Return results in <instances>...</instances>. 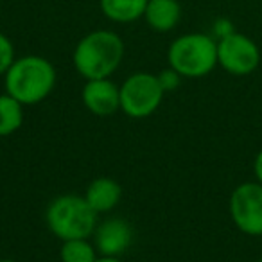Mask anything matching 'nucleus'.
Instances as JSON below:
<instances>
[{"instance_id":"f257e3e1","label":"nucleus","mask_w":262,"mask_h":262,"mask_svg":"<svg viewBox=\"0 0 262 262\" xmlns=\"http://www.w3.org/2000/svg\"><path fill=\"white\" fill-rule=\"evenodd\" d=\"M56 69L47 58L36 54L22 56L13 61L4 74L6 94L24 106L45 101L56 86Z\"/></svg>"},{"instance_id":"f03ea898","label":"nucleus","mask_w":262,"mask_h":262,"mask_svg":"<svg viewBox=\"0 0 262 262\" xmlns=\"http://www.w3.org/2000/svg\"><path fill=\"white\" fill-rule=\"evenodd\" d=\"M122 58V38L110 29H97L77 41L72 61L77 74L88 81L110 77L120 67Z\"/></svg>"},{"instance_id":"7ed1b4c3","label":"nucleus","mask_w":262,"mask_h":262,"mask_svg":"<svg viewBox=\"0 0 262 262\" xmlns=\"http://www.w3.org/2000/svg\"><path fill=\"white\" fill-rule=\"evenodd\" d=\"M167 61L182 77H205L217 67V40L205 33L182 34L169 45Z\"/></svg>"},{"instance_id":"20e7f679","label":"nucleus","mask_w":262,"mask_h":262,"mask_svg":"<svg viewBox=\"0 0 262 262\" xmlns=\"http://www.w3.org/2000/svg\"><path fill=\"white\" fill-rule=\"evenodd\" d=\"M97 212L88 205L84 196L65 194L59 196L47 208L49 230L58 239H88L97 226Z\"/></svg>"},{"instance_id":"39448f33","label":"nucleus","mask_w":262,"mask_h":262,"mask_svg":"<svg viewBox=\"0 0 262 262\" xmlns=\"http://www.w3.org/2000/svg\"><path fill=\"white\" fill-rule=\"evenodd\" d=\"M164 95L158 76L135 72L120 84V110L131 119H144L157 112Z\"/></svg>"},{"instance_id":"423d86ee","label":"nucleus","mask_w":262,"mask_h":262,"mask_svg":"<svg viewBox=\"0 0 262 262\" xmlns=\"http://www.w3.org/2000/svg\"><path fill=\"white\" fill-rule=\"evenodd\" d=\"M230 217L243 233L251 237L262 235V185L244 182L233 189L230 196Z\"/></svg>"},{"instance_id":"0eeeda50","label":"nucleus","mask_w":262,"mask_h":262,"mask_svg":"<svg viewBox=\"0 0 262 262\" xmlns=\"http://www.w3.org/2000/svg\"><path fill=\"white\" fill-rule=\"evenodd\" d=\"M260 63V49L250 36L232 33L217 40V65L232 76H248Z\"/></svg>"},{"instance_id":"6e6552de","label":"nucleus","mask_w":262,"mask_h":262,"mask_svg":"<svg viewBox=\"0 0 262 262\" xmlns=\"http://www.w3.org/2000/svg\"><path fill=\"white\" fill-rule=\"evenodd\" d=\"M133 241L131 225L122 217H110L94 230V246L101 257H120Z\"/></svg>"},{"instance_id":"1a4fd4ad","label":"nucleus","mask_w":262,"mask_h":262,"mask_svg":"<svg viewBox=\"0 0 262 262\" xmlns=\"http://www.w3.org/2000/svg\"><path fill=\"white\" fill-rule=\"evenodd\" d=\"M83 102L88 112L99 117H108L120 110V86L110 77L104 79H88L83 86Z\"/></svg>"},{"instance_id":"9d476101","label":"nucleus","mask_w":262,"mask_h":262,"mask_svg":"<svg viewBox=\"0 0 262 262\" xmlns=\"http://www.w3.org/2000/svg\"><path fill=\"white\" fill-rule=\"evenodd\" d=\"M144 20L157 33H169L182 20V6L178 0H147Z\"/></svg>"},{"instance_id":"9b49d317","label":"nucleus","mask_w":262,"mask_h":262,"mask_svg":"<svg viewBox=\"0 0 262 262\" xmlns=\"http://www.w3.org/2000/svg\"><path fill=\"white\" fill-rule=\"evenodd\" d=\"M120 198H122L120 185L113 178H106V176L95 178L84 192V200L97 214H106L113 210L119 205Z\"/></svg>"},{"instance_id":"f8f14e48","label":"nucleus","mask_w":262,"mask_h":262,"mask_svg":"<svg viewBox=\"0 0 262 262\" xmlns=\"http://www.w3.org/2000/svg\"><path fill=\"white\" fill-rule=\"evenodd\" d=\"M147 0H99L102 15L115 24H131L144 18Z\"/></svg>"},{"instance_id":"ddd939ff","label":"nucleus","mask_w":262,"mask_h":262,"mask_svg":"<svg viewBox=\"0 0 262 262\" xmlns=\"http://www.w3.org/2000/svg\"><path fill=\"white\" fill-rule=\"evenodd\" d=\"M24 104L9 94L0 95V137H9L22 127Z\"/></svg>"},{"instance_id":"4468645a","label":"nucleus","mask_w":262,"mask_h":262,"mask_svg":"<svg viewBox=\"0 0 262 262\" xmlns=\"http://www.w3.org/2000/svg\"><path fill=\"white\" fill-rule=\"evenodd\" d=\"M59 257L61 262H95L99 253L88 239H70L63 241Z\"/></svg>"},{"instance_id":"2eb2a0df","label":"nucleus","mask_w":262,"mask_h":262,"mask_svg":"<svg viewBox=\"0 0 262 262\" xmlns=\"http://www.w3.org/2000/svg\"><path fill=\"white\" fill-rule=\"evenodd\" d=\"M15 59V45L4 33H0V76H4L8 72V69L13 65Z\"/></svg>"},{"instance_id":"dca6fc26","label":"nucleus","mask_w":262,"mask_h":262,"mask_svg":"<svg viewBox=\"0 0 262 262\" xmlns=\"http://www.w3.org/2000/svg\"><path fill=\"white\" fill-rule=\"evenodd\" d=\"M182 79H183V77L180 76L174 69H171V67H169V69H165V70H162V72L158 74V81H160L164 92H174L176 88L180 86Z\"/></svg>"},{"instance_id":"f3484780","label":"nucleus","mask_w":262,"mask_h":262,"mask_svg":"<svg viewBox=\"0 0 262 262\" xmlns=\"http://www.w3.org/2000/svg\"><path fill=\"white\" fill-rule=\"evenodd\" d=\"M212 33H214L215 40H221V38L235 33V29H233V24L228 18H217L212 26Z\"/></svg>"},{"instance_id":"a211bd4d","label":"nucleus","mask_w":262,"mask_h":262,"mask_svg":"<svg viewBox=\"0 0 262 262\" xmlns=\"http://www.w3.org/2000/svg\"><path fill=\"white\" fill-rule=\"evenodd\" d=\"M253 172H255V180L262 185V149L257 153L253 162Z\"/></svg>"},{"instance_id":"6ab92c4d","label":"nucleus","mask_w":262,"mask_h":262,"mask_svg":"<svg viewBox=\"0 0 262 262\" xmlns=\"http://www.w3.org/2000/svg\"><path fill=\"white\" fill-rule=\"evenodd\" d=\"M95 262H122L119 257H99Z\"/></svg>"},{"instance_id":"aec40b11","label":"nucleus","mask_w":262,"mask_h":262,"mask_svg":"<svg viewBox=\"0 0 262 262\" xmlns=\"http://www.w3.org/2000/svg\"><path fill=\"white\" fill-rule=\"evenodd\" d=\"M0 262H16V260H13V258H0Z\"/></svg>"},{"instance_id":"412c9836","label":"nucleus","mask_w":262,"mask_h":262,"mask_svg":"<svg viewBox=\"0 0 262 262\" xmlns=\"http://www.w3.org/2000/svg\"><path fill=\"white\" fill-rule=\"evenodd\" d=\"M257 262H262V258H260V260H257Z\"/></svg>"}]
</instances>
